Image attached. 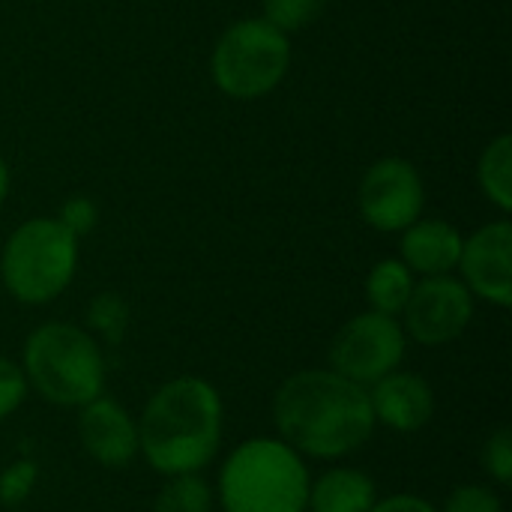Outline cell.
<instances>
[{"instance_id":"10","label":"cell","mask_w":512,"mask_h":512,"mask_svg":"<svg viewBox=\"0 0 512 512\" xmlns=\"http://www.w3.org/2000/svg\"><path fill=\"white\" fill-rule=\"evenodd\" d=\"M465 288L501 309L512 306V225L507 219L477 228L459 255Z\"/></svg>"},{"instance_id":"19","label":"cell","mask_w":512,"mask_h":512,"mask_svg":"<svg viewBox=\"0 0 512 512\" xmlns=\"http://www.w3.org/2000/svg\"><path fill=\"white\" fill-rule=\"evenodd\" d=\"M261 6H264V15H261L264 21H270L282 33H294V30H306L309 24H315L327 0H261Z\"/></svg>"},{"instance_id":"2","label":"cell","mask_w":512,"mask_h":512,"mask_svg":"<svg viewBox=\"0 0 512 512\" xmlns=\"http://www.w3.org/2000/svg\"><path fill=\"white\" fill-rule=\"evenodd\" d=\"M225 408L213 384L183 375L162 384L141 411L138 453L162 477L201 474L222 444Z\"/></svg>"},{"instance_id":"12","label":"cell","mask_w":512,"mask_h":512,"mask_svg":"<svg viewBox=\"0 0 512 512\" xmlns=\"http://www.w3.org/2000/svg\"><path fill=\"white\" fill-rule=\"evenodd\" d=\"M369 402H372L375 423L402 435L426 429L429 420L435 417V393L429 381L399 369L372 384Z\"/></svg>"},{"instance_id":"11","label":"cell","mask_w":512,"mask_h":512,"mask_svg":"<svg viewBox=\"0 0 512 512\" xmlns=\"http://www.w3.org/2000/svg\"><path fill=\"white\" fill-rule=\"evenodd\" d=\"M78 438L87 456L102 468H123L138 456V423L105 396L81 408Z\"/></svg>"},{"instance_id":"1","label":"cell","mask_w":512,"mask_h":512,"mask_svg":"<svg viewBox=\"0 0 512 512\" xmlns=\"http://www.w3.org/2000/svg\"><path fill=\"white\" fill-rule=\"evenodd\" d=\"M273 420L291 450L327 462L366 447L378 426L369 387L333 369H303L282 381L273 396Z\"/></svg>"},{"instance_id":"18","label":"cell","mask_w":512,"mask_h":512,"mask_svg":"<svg viewBox=\"0 0 512 512\" xmlns=\"http://www.w3.org/2000/svg\"><path fill=\"white\" fill-rule=\"evenodd\" d=\"M87 324L108 345H120L123 333L129 327V306H126V300L120 294H114V291L96 294L90 300V309H87Z\"/></svg>"},{"instance_id":"7","label":"cell","mask_w":512,"mask_h":512,"mask_svg":"<svg viewBox=\"0 0 512 512\" xmlns=\"http://www.w3.org/2000/svg\"><path fill=\"white\" fill-rule=\"evenodd\" d=\"M408 336L402 324L381 312H363L351 318L330 345V369L342 378L372 387L384 375L396 372L405 360Z\"/></svg>"},{"instance_id":"20","label":"cell","mask_w":512,"mask_h":512,"mask_svg":"<svg viewBox=\"0 0 512 512\" xmlns=\"http://www.w3.org/2000/svg\"><path fill=\"white\" fill-rule=\"evenodd\" d=\"M36 480H39L36 462L33 459H15L0 474V504L3 507H21L30 498Z\"/></svg>"},{"instance_id":"17","label":"cell","mask_w":512,"mask_h":512,"mask_svg":"<svg viewBox=\"0 0 512 512\" xmlns=\"http://www.w3.org/2000/svg\"><path fill=\"white\" fill-rule=\"evenodd\" d=\"M153 512H213V489L201 474H177L159 489Z\"/></svg>"},{"instance_id":"6","label":"cell","mask_w":512,"mask_h":512,"mask_svg":"<svg viewBox=\"0 0 512 512\" xmlns=\"http://www.w3.org/2000/svg\"><path fill=\"white\" fill-rule=\"evenodd\" d=\"M291 66V39L264 18L234 21L210 57L213 84L240 102L273 93Z\"/></svg>"},{"instance_id":"26","label":"cell","mask_w":512,"mask_h":512,"mask_svg":"<svg viewBox=\"0 0 512 512\" xmlns=\"http://www.w3.org/2000/svg\"><path fill=\"white\" fill-rule=\"evenodd\" d=\"M9 186H12V174H9V165L0 159V207L9 198Z\"/></svg>"},{"instance_id":"15","label":"cell","mask_w":512,"mask_h":512,"mask_svg":"<svg viewBox=\"0 0 512 512\" xmlns=\"http://www.w3.org/2000/svg\"><path fill=\"white\" fill-rule=\"evenodd\" d=\"M411 291H414V273L408 270V264L402 258H384L369 270L366 300H369L372 312H381L390 318L402 315Z\"/></svg>"},{"instance_id":"14","label":"cell","mask_w":512,"mask_h":512,"mask_svg":"<svg viewBox=\"0 0 512 512\" xmlns=\"http://www.w3.org/2000/svg\"><path fill=\"white\" fill-rule=\"evenodd\" d=\"M378 501L375 480L357 468H333L309 483L306 510L312 512H369Z\"/></svg>"},{"instance_id":"16","label":"cell","mask_w":512,"mask_h":512,"mask_svg":"<svg viewBox=\"0 0 512 512\" xmlns=\"http://www.w3.org/2000/svg\"><path fill=\"white\" fill-rule=\"evenodd\" d=\"M477 183L483 189V195L501 210H512V135L501 132L498 138H492L486 144V150L480 153L477 162Z\"/></svg>"},{"instance_id":"3","label":"cell","mask_w":512,"mask_h":512,"mask_svg":"<svg viewBox=\"0 0 512 512\" xmlns=\"http://www.w3.org/2000/svg\"><path fill=\"white\" fill-rule=\"evenodd\" d=\"M309 471L297 450L276 438L243 441L219 471L225 512H306Z\"/></svg>"},{"instance_id":"4","label":"cell","mask_w":512,"mask_h":512,"mask_svg":"<svg viewBox=\"0 0 512 512\" xmlns=\"http://www.w3.org/2000/svg\"><path fill=\"white\" fill-rule=\"evenodd\" d=\"M21 372L27 387L60 408H84L99 399L105 387V357L99 342L66 321H48L27 336Z\"/></svg>"},{"instance_id":"9","label":"cell","mask_w":512,"mask_h":512,"mask_svg":"<svg viewBox=\"0 0 512 512\" xmlns=\"http://www.w3.org/2000/svg\"><path fill=\"white\" fill-rule=\"evenodd\" d=\"M360 213L363 219L384 234L405 231L414 225L426 204V189L420 171L399 156L378 159L360 180Z\"/></svg>"},{"instance_id":"23","label":"cell","mask_w":512,"mask_h":512,"mask_svg":"<svg viewBox=\"0 0 512 512\" xmlns=\"http://www.w3.org/2000/svg\"><path fill=\"white\" fill-rule=\"evenodd\" d=\"M96 219H99V210H96V204H93L87 195H72L69 201H63L60 216H57V222H60L75 240L87 237V234L96 228Z\"/></svg>"},{"instance_id":"22","label":"cell","mask_w":512,"mask_h":512,"mask_svg":"<svg viewBox=\"0 0 512 512\" xmlns=\"http://www.w3.org/2000/svg\"><path fill=\"white\" fill-rule=\"evenodd\" d=\"M444 512H504V507H501V498L489 486L468 483L450 492Z\"/></svg>"},{"instance_id":"24","label":"cell","mask_w":512,"mask_h":512,"mask_svg":"<svg viewBox=\"0 0 512 512\" xmlns=\"http://www.w3.org/2000/svg\"><path fill=\"white\" fill-rule=\"evenodd\" d=\"M27 378L21 372V366H15L12 360L0 357V420H6L9 414H15L27 396Z\"/></svg>"},{"instance_id":"8","label":"cell","mask_w":512,"mask_h":512,"mask_svg":"<svg viewBox=\"0 0 512 512\" xmlns=\"http://www.w3.org/2000/svg\"><path fill=\"white\" fill-rule=\"evenodd\" d=\"M405 315V336H411L423 348H441L456 342L471 318H474V294L465 288L462 279L447 276H426L414 282V291L402 309Z\"/></svg>"},{"instance_id":"25","label":"cell","mask_w":512,"mask_h":512,"mask_svg":"<svg viewBox=\"0 0 512 512\" xmlns=\"http://www.w3.org/2000/svg\"><path fill=\"white\" fill-rule=\"evenodd\" d=\"M369 512H441L435 510L429 501L417 498V495H393L384 501H375V507Z\"/></svg>"},{"instance_id":"21","label":"cell","mask_w":512,"mask_h":512,"mask_svg":"<svg viewBox=\"0 0 512 512\" xmlns=\"http://www.w3.org/2000/svg\"><path fill=\"white\" fill-rule=\"evenodd\" d=\"M483 468L498 486L512 483V432L504 426L492 432L483 444Z\"/></svg>"},{"instance_id":"13","label":"cell","mask_w":512,"mask_h":512,"mask_svg":"<svg viewBox=\"0 0 512 512\" xmlns=\"http://www.w3.org/2000/svg\"><path fill=\"white\" fill-rule=\"evenodd\" d=\"M465 237L456 225L444 219H417L402 231V261L411 273L426 276H447L459 267Z\"/></svg>"},{"instance_id":"5","label":"cell","mask_w":512,"mask_h":512,"mask_svg":"<svg viewBox=\"0 0 512 512\" xmlns=\"http://www.w3.org/2000/svg\"><path fill=\"white\" fill-rule=\"evenodd\" d=\"M78 267V240L48 216L21 222L0 252L3 288L27 306L60 297Z\"/></svg>"}]
</instances>
